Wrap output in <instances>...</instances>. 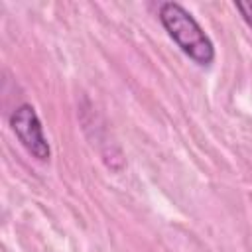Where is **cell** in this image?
<instances>
[{
	"instance_id": "1",
	"label": "cell",
	"mask_w": 252,
	"mask_h": 252,
	"mask_svg": "<svg viewBox=\"0 0 252 252\" xmlns=\"http://www.w3.org/2000/svg\"><path fill=\"white\" fill-rule=\"evenodd\" d=\"M159 22L175 45L199 67L215 61V45L199 22L179 2H163L159 6Z\"/></svg>"
},
{
	"instance_id": "2",
	"label": "cell",
	"mask_w": 252,
	"mask_h": 252,
	"mask_svg": "<svg viewBox=\"0 0 252 252\" xmlns=\"http://www.w3.org/2000/svg\"><path fill=\"white\" fill-rule=\"evenodd\" d=\"M10 128L20 140V144L28 150V154H32L39 161H49L51 158L49 142L43 134L41 120L32 104L24 102L14 108V112L10 114Z\"/></svg>"
},
{
	"instance_id": "3",
	"label": "cell",
	"mask_w": 252,
	"mask_h": 252,
	"mask_svg": "<svg viewBox=\"0 0 252 252\" xmlns=\"http://www.w3.org/2000/svg\"><path fill=\"white\" fill-rule=\"evenodd\" d=\"M234 8L240 12L242 20H244L246 26L252 30V0H250V2H234Z\"/></svg>"
}]
</instances>
